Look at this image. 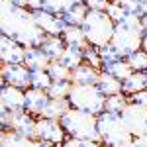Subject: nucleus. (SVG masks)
<instances>
[{
    "instance_id": "f257e3e1",
    "label": "nucleus",
    "mask_w": 147,
    "mask_h": 147,
    "mask_svg": "<svg viewBox=\"0 0 147 147\" xmlns=\"http://www.w3.org/2000/svg\"><path fill=\"white\" fill-rule=\"evenodd\" d=\"M0 30L24 47H39L47 35L35 22L34 10L20 8L12 0H0Z\"/></svg>"
},
{
    "instance_id": "f03ea898",
    "label": "nucleus",
    "mask_w": 147,
    "mask_h": 147,
    "mask_svg": "<svg viewBox=\"0 0 147 147\" xmlns=\"http://www.w3.org/2000/svg\"><path fill=\"white\" fill-rule=\"evenodd\" d=\"M98 134L100 141L106 147H131L134 136L127 129L122 114H114L104 110L98 114Z\"/></svg>"
},
{
    "instance_id": "7ed1b4c3",
    "label": "nucleus",
    "mask_w": 147,
    "mask_h": 147,
    "mask_svg": "<svg viewBox=\"0 0 147 147\" xmlns=\"http://www.w3.org/2000/svg\"><path fill=\"white\" fill-rule=\"evenodd\" d=\"M80 28H82V32L88 39V45L102 47L112 43L114 32H116V22L110 18V14L106 10H88Z\"/></svg>"
},
{
    "instance_id": "20e7f679",
    "label": "nucleus",
    "mask_w": 147,
    "mask_h": 147,
    "mask_svg": "<svg viewBox=\"0 0 147 147\" xmlns=\"http://www.w3.org/2000/svg\"><path fill=\"white\" fill-rule=\"evenodd\" d=\"M61 124L65 127L69 137L77 139H90V141H100L98 134V116L84 110L69 108V112L61 118Z\"/></svg>"
},
{
    "instance_id": "39448f33",
    "label": "nucleus",
    "mask_w": 147,
    "mask_h": 147,
    "mask_svg": "<svg viewBox=\"0 0 147 147\" xmlns=\"http://www.w3.org/2000/svg\"><path fill=\"white\" fill-rule=\"evenodd\" d=\"M106 94L98 88V84H73L69 92L71 108L84 110L90 114H102L106 110Z\"/></svg>"
},
{
    "instance_id": "423d86ee",
    "label": "nucleus",
    "mask_w": 147,
    "mask_h": 147,
    "mask_svg": "<svg viewBox=\"0 0 147 147\" xmlns=\"http://www.w3.org/2000/svg\"><path fill=\"white\" fill-rule=\"evenodd\" d=\"M143 28L141 26H131V24H116V32L112 37V45L120 57H129L141 49L143 43Z\"/></svg>"
},
{
    "instance_id": "0eeeda50",
    "label": "nucleus",
    "mask_w": 147,
    "mask_h": 147,
    "mask_svg": "<svg viewBox=\"0 0 147 147\" xmlns=\"http://www.w3.org/2000/svg\"><path fill=\"white\" fill-rule=\"evenodd\" d=\"M35 139L47 141L55 147H63L67 139V131L61 124V120H51V118H37L35 124Z\"/></svg>"
},
{
    "instance_id": "6e6552de",
    "label": "nucleus",
    "mask_w": 147,
    "mask_h": 147,
    "mask_svg": "<svg viewBox=\"0 0 147 147\" xmlns=\"http://www.w3.org/2000/svg\"><path fill=\"white\" fill-rule=\"evenodd\" d=\"M122 118H124L127 129L131 131L134 137L139 136H147V108L139 106L136 102H127V106L122 112Z\"/></svg>"
},
{
    "instance_id": "1a4fd4ad",
    "label": "nucleus",
    "mask_w": 147,
    "mask_h": 147,
    "mask_svg": "<svg viewBox=\"0 0 147 147\" xmlns=\"http://www.w3.org/2000/svg\"><path fill=\"white\" fill-rule=\"evenodd\" d=\"M0 75H2V84H14V86H20L24 90H28L32 86V71L24 63L2 65L0 67Z\"/></svg>"
},
{
    "instance_id": "9d476101",
    "label": "nucleus",
    "mask_w": 147,
    "mask_h": 147,
    "mask_svg": "<svg viewBox=\"0 0 147 147\" xmlns=\"http://www.w3.org/2000/svg\"><path fill=\"white\" fill-rule=\"evenodd\" d=\"M34 18H35V22H37V26H39L47 35H63L65 28H67V24H65V20H63L61 14L49 12V10H45V8L34 10Z\"/></svg>"
},
{
    "instance_id": "9b49d317",
    "label": "nucleus",
    "mask_w": 147,
    "mask_h": 147,
    "mask_svg": "<svg viewBox=\"0 0 147 147\" xmlns=\"http://www.w3.org/2000/svg\"><path fill=\"white\" fill-rule=\"evenodd\" d=\"M0 110H8V112L26 110V90L20 86H14V84H2Z\"/></svg>"
},
{
    "instance_id": "f8f14e48",
    "label": "nucleus",
    "mask_w": 147,
    "mask_h": 147,
    "mask_svg": "<svg viewBox=\"0 0 147 147\" xmlns=\"http://www.w3.org/2000/svg\"><path fill=\"white\" fill-rule=\"evenodd\" d=\"M24 57H26V47L22 43H18L16 39L2 34V37H0V61H2V65L24 63Z\"/></svg>"
},
{
    "instance_id": "ddd939ff",
    "label": "nucleus",
    "mask_w": 147,
    "mask_h": 147,
    "mask_svg": "<svg viewBox=\"0 0 147 147\" xmlns=\"http://www.w3.org/2000/svg\"><path fill=\"white\" fill-rule=\"evenodd\" d=\"M0 147H55L47 141L35 139V137H26L20 136L12 129H2V137H0Z\"/></svg>"
},
{
    "instance_id": "4468645a",
    "label": "nucleus",
    "mask_w": 147,
    "mask_h": 147,
    "mask_svg": "<svg viewBox=\"0 0 147 147\" xmlns=\"http://www.w3.org/2000/svg\"><path fill=\"white\" fill-rule=\"evenodd\" d=\"M51 100L49 92L41 90V88H28L26 90V110L34 116H41V112L45 110L47 102Z\"/></svg>"
},
{
    "instance_id": "2eb2a0df",
    "label": "nucleus",
    "mask_w": 147,
    "mask_h": 147,
    "mask_svg": "<svg viewBox=\"0 0 147 147\" xmlns=\"http://www.w3.org/2000/svg\"><path fill=\"white\" fill-rule=\"evenodd\" d=\"M24 65L30 71H47V67L51 65V59L41 47H26Z\"/></svg>"
},
{
    "instance_id": "dca6fc26",
    "label": "nucleus",
    "mask_w": 147,
    "mask_h": 147,
    "mask_svg": "<svg viewBox=\"0 0 147 147\" xmlns=\"http://www.w3.org/2000/svg\"><path fill=\"white\" fill-rule=\"evenodd\" d=\"M100 77V69L92 67L88 63H82L77 69H73L71 73V82L73 84H96V80Z\"/></svg>"
},
{
    "instance_id": "f3484780",
    "label": "nucleus",
    "mask_w": 147,
    "mask_h": 147,
    "mask_svg": "<svg viewBox=\"0 0 147 147\" xmlns=\"http://www.w3.org/2000/svg\"><path fill=\"white\" fill-rule=\"evenodd\" d=\"M141 90H147V73L145 71H134L127 79L122 80V92L127 96H134Z\"/></svg>"
},
{
    "instance_id": "a211bd4d",
    "label": "nucleus",
    "mask_w": 147,
    "mask_h": 147,
    "mask_svg": "<svg viewBox=\"0 0 147 147\" xmlns=\"http://www.w3.org/2000/svg\"><path fill=\"white\" fill-rule=\"evenodd\" d=\"M39 47L47 53V57H49L51 61H57V59H61V55L65 53L67 43H65L63 35H45V39L41 41Z\"/></svg>"
},
{
    "instance_id": "6ab92c4d",
    "label": "nucleus",
    "mask_w": 147,
    "mask_h": 147,
    "mask_svg": "<svg viewBox=\"0 0 147 147\" xmlns=\"http://www.w3.org/2000/svg\"><path fill=\"white\" fill-rule=\"evenodd\" d=\"M71 108V102L69 98H51L47 102L45 110L41 112V118H51V120H61ZM39 118V116H37Z\"/></svg>"
},
{
    "instance_id": "aec40b11",
    "label": "nucleus",
    "mask_w": 147,
    "mask_h": 147,
    "mask_svg": "<svg viewBox=\"0 0 147 147\" xmlns=\"http://www.w3.org/2000/svg\"><path fill=\"white\" fill-rule=\"evenodd\" d=\"M96 84H98V88L106 96H114V94H120L122 92V80L116 79L110 73H106V71H100V77L96 80Z\"/></svg>"
},
{
    "instance_id": "412c9836",
    "label": "nucleus",
    "mask_w": 147,
    "mask_h": 147,
    "mask_svg": "<svg viewBox=\"0 0 147 147\" xmlns=\"http://www.w3.org/2000/svg\"><path fill=\"white\" fill-rule=\"evenodd\" d=\"M102 71H106V73L114 75L116 79H120V80L127 79V77L134 73V69H131V65H129V63H127V59H125V57H118V59H116V61H112V63L102 65Z\"/></svg>"
},
{
    "instance_id": "4be33fe9",
    "label": "nucleus",
    "mask_w": 147,
    "mask_h": 147,
    "mask_svg": "<svg viewBox=\"0 0 147 147\" xmlns=\"http://www.w3.org/2000/svg\"><path fill=\"white\" fill-rule=\"evenodd\" d=\"M63 39H65L67 45H75V47H80V49L88 47V39H86L80 26H67L65 32H63Z\"/></svg>"
},
{
    "instance_id": "5701e85b",
    "label": "nucleus",
    "mask_w": 147,
    "mask_h": 147,
    "mask_svg": "<svg viewBox=\"0 0 147 147\" xmlns=\"http://www.w3.org/2000/svg\"><path fill=\"white\" fill-rule=\"evenodd\" d=\"M86 14H88V6H86L84 2H79V4H75L71 10H67L63 14V20H65L67 26H82Z\"/></svg>"
},
{
    "instance_id": "b1692460",
    "label": "nucleus",
    "mask_w": 147,
    "mask_h": 147,
    "mask_svg": "<svg viewBox=\"0 0 147 147\" xmlns=\"http://www.w3.org/2000/svg\"><path fill=\"white\" fill-rule=\"evenodd\" d=\"M59 61H63L69 69H77L79 65L84 63V49H80V47H75V45H67L65 49V53L61 55Z\"/></svg>"
},
{
    "instance_id": "393cba45",
    "label": "nucleus",
    "mask_w": 147,
    "mask_h": 147,
    "mask_svg": "<svg viewBox=\"0 0 147 147\" xmlns=\"http://www.w3.org/2000/svg\"><path fill=\"white\" fill-rule=\"evenodd\" d=\"M47 73L51 75V79L53 80H71V73H73V69H69L63 61H51V65L47 67Z\"/></svg>"
},
{
    "instance_id": "a878e982",
    "label": "nucleus",
    "mask_w": 147,
    "mask_h": 147,
    "mask_svg": "<svg viewBox=\"0 0 147 147\" xmlns=\"http://www.w3.org/2000/svg\"><path fill=\"white\" fill-rule=\"evenodd\" d=\"M127 102H129V96L124 94V92L114 94V96H108V98H106V110H108V112H114V114H122L124 108L127 106Z\"/></svg>"
},
{
    "instance_id": "bb28decb",
    "label": "nucleus",
    "mask_w": 147,
    "mask_h": 147,
    "mask_svg": "<svg viewBox=\"0 0 147 147\" xmlns=\"http://www.w3.org/2000/svg\"><path fill=\"white\" fill-rule=\"evenodd\" d=\"M73 88L71 80H53V84L49 86V96L51 98H69V92Z\"/></svg>"
},
{
    "instance_id": "cd10ccee",
    "label": "nucleus",
    "mask_w": 147,
    "mask_h": 147,
    "mask_svg": "<svg viewBox=\"0 0 147 147\" xmlns=\"http://www.w3.org/2000/svg\"><path fill=\"white\" fill-rule=\"evenodd\" d=\"M79 2H84V0H47L45 2V10L49 12H55V14H65L67 10H71L75 4Z\"/></svg>"
},
{
    "instance_id": "c85d7f7f",
    "label": "nucleus",
    "mask_w": 147,
    "mask_h": 147,
    "mask_svg": "<svg viewBox=\"0 0 147 147\" xmlns=\"http://www.w3.org/2000/svg\"><path fill=\"white\" fill-rule=\"evenodd\" d=\"M51 84H53V79L47 71H32V88L49 90Z\"/></svg>"
},
{
    "instance_id": "c756f323",
    "label": "nucleus",
    "mask_w": 147,
    "mask_h": 147,
    "mask_svg": "<svg viewBox=\"0 0 147 147\" xmlns=\"http://www.w3.org/2000/svg\"><path fill=\"white\" fill-rule=\"evenodd\" d=\"M125 59H127V63L131 65L134 71H145V73H147V53L143 51V49H139V51H136V53H131V55L125 57Z\"/></svg>"
},
{
    "instance_id": "7c9ffc66",
    "label": "nucleus",
    "mask_w": 147,
    "mask_h": 147,
    "mask_svg": "<svg viewBox=\"0 0 147 147\" xmlns=\"http://www.w3.org/2000/svg\"><path fill=\"white\" fill-rule=\"evenodd\" d=\"M84 63H88V65L102 71V57L98 53V47H92V45L84 47Z\"/></svg>"
},
{
    "instance_id": "2f4dec72",
    "label": "nucleus",
    "mask_w": 147,
    "mask_h": 147,
    "mask_svg": "<svg viewBox=\"0 0 147 147\" xmlns=\"http://www.w3.org/2000/svg\"><path fill=\"white\" fill-rule=\"evenodd\" d=\"M106 12L110 14V18H112L116 24H120L122 20H124V16L127 14V12L122 8V4L118 2V0H110V4H108V8H106Z\"/></svg>"
},
{
    "instance_id": "473e14b6",
    "label": "nucleus",
    "mask_w": 147,
    "mask_h": 147,
    "mask_svg": "<svg viewBox=\"0 0 147 147\" xmlns=\"http://www.w3.org/2000/svg\"><path fill=\"white\" fill-rule=\"evenodd\" d=\"M63 147H106L102 141H90V139H77V137H67Z\"/></svg>"
},
{
    "instance_id": "72a5a7b5",
    "label": "nucleus",
    "mask_w": 147,
    "mask_h": 147,
    "mask_svg": "<svg viewBox=\"0 0 147 147\" xmlns=\"http://www.w3.org/2000/svg\"><path fill=\"white\" fill-rule=\"evenodd\" d=\"M98 53H100V57H102V65H106V63H112V61H116V59L120 57V53L116 51V47H114L112 43L98 47Z\"/></svg>"
},
{
    "instance_id": "f704fd0d",
    "label": "nucleus",
    "mask_w": 147,
    "mask_h": 147,
    "mask_svg": "<svg viewBox=\"0 0 147 147\" xmlns=\"http://www.w3.org/2000/svg\"><path fill=\"white\" fill-rule=\"evenodd\" d=\"M118 2L122 4V8H124L127 14H137V16H143V10H141L139 0H118Z\"/></svg>"
},
{
    "instance_id": "c9c22d12",
    "label": "nucleus",
    "mask_w": 147,
    "mask_h": 147,
    "mask_svg": "<svg viewBox=\"0 0 147 147\" xmlns=\"http://www.w3.org/2000/svg\"><path fill=\"white\" fill-rule=\"evenodd\" d=\"M84 4L88 6V10H106L110 0H84Z\"/></svg>"
},
{
    "instance_id": "e433bc0d",
    "label": "nucleus",
    "mask_w": 147,
    "mask_h": 147,
    "mask_svg": "<svg viewBox=\"0 0 147 147\" xmlns=\"http://www.w3.org/2000/svg\"><path fill=\"white\" fill-rule=\"evenodd\" d=\"M129 100L139 104V106H143V108H147V90H141L137 94H134V96H129Z\"/></svg>"
},
{
    "instance_id": "4c0bfd02",
    "label": "nucleus",
    "mask_w": 147,
    "mask_h": 147,
    "mask_svg": "<svg viewBox=\"0 0 147 147\" xmlns=\"http://www.w3.org/2000/svg\"><path fill=\"white\" fill-rule=\"evenodd\" d=\"M45 2L47 0H28V8L30 10H41V8H45Z\"/></svg>"
},
{
    "instance_id": "58836bf2",
    "label": "nucleus",
    "mask_w": 147,
    "mask_h": 147,
    "mask_svg": "<svg viewBox=\"0 0 147 147\" xmlns=\"http://www.w3.org/2000/svg\"><path fill=\"white\" fill-rule=\"evenodd\" d=\"M131 147H147V136L134 137V143H131Z\"/></svg>"
},
{
    "instance_id": "ea45409f",
    "label": "nucleus",
    "mask_w": 147,
    "mask_h": 147,
    "mask_svg": "<svg viewBox=\"0 0 147 147\" xmlns=\"http://www.w3.org/2000/svg\"><path fill=\"white\" fill-rule=\"evenodd\" d=\"M16 6H20V8H28V0H12Z\"/></svg>"
},
{
    "instance_id": "a19ab883",
    "label": "nucleus",
    "mask_w": 147,
    "mask_h": 147,
    "mask_svg": "<svg viewBox=\"0 0 147 147\" xmlns=\"http://www.w3.org/2000/svg\"><path fill=\"white\" fill-rule=\"evenodd\" d=\"M141 28H143V34H147V16H141Z\"/></svg>"
},
{
    "instance_id": "79ce46f5",
    "label": "nucleus",
    "mask_w": 147,
    "mask_h": 147,
    "mask_svg": "<svg viewBox=\"0 0 147 147\" xmlns=\"http://www.w3.org/2000/svg\"><path fill=\"white\" fill-rule=\"evenodd\" d=\"M141 4V10H143V16H147V0H139Z\"/></svg>"
},
{
    "instance_id": "37998d69",
    "label": "nucleus",
    "mask_w": 147,
    "mask_h": 147,
    "mask_svg": "<svg viewBox=\"0 0 147 147\" xmlns=\"http://www.w3.org/2000/svg\"><path fill=\"white\" fill-rule=\"evenodd\" d=\"M141 49H143V51L147 53V34L143 35V43H141Z\"/></svg>"
}]
</instances>
